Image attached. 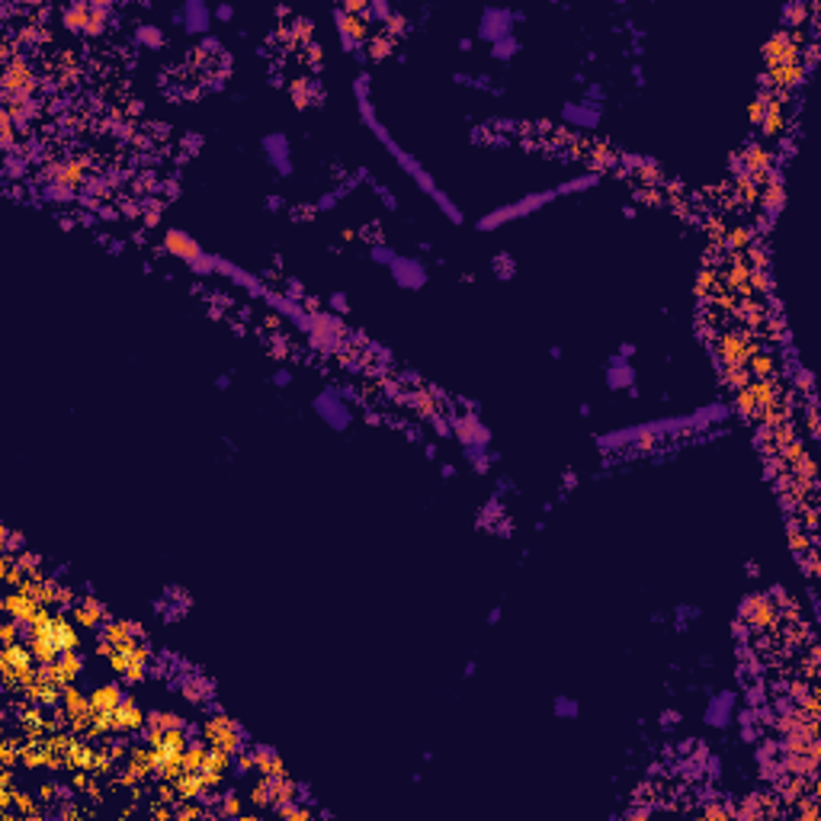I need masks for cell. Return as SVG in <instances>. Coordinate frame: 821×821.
Segmentation results:
<instances>
[{
  "mask_svg": "<svg viewBox=\"0 0 821 821\" xmlns=\"http://www.w3.org/2000/svg\"><path fill=\"white\" fill-rule=\"evenodd\" d=\"M33 651L23 645H3V655H0V671H3V681L7 687H26L33 681Z\"/></svg>",
  "mask_w": 821,
  "mask_h": 821,
  "instance_id": "cell-1",
  "label": "cell"
},
{
  "mask_svg": "<svg viewBox=\"0 0 821 821\" xmlns=\"http://www.w3.org/2000/svg\"><path fill=\"white\" fill-rule=\"evenodd\" d=\"M132 645H138V629H135L132 622H125V619H113V622H106L97 651L106 655V658H113L116 651H125V648H132Z\"/></svg>",
  "mask_w": 821,
  "mask_h": 821,
  "instance_id": "cell-2",
  "label": "cell"
},
{
  "mask_svg": "<svg viewBox=\"0 0 821 821\" xmlns=\"http://www.w3.org/2000/svg\"><path fill=\"white\" fill-rule=\"evenodd\" d=\"M202 735H206L209 747H218V751H228V754H234L241 745V735L238 729H234L231 719H225V715H212V719L202 725Z\"/></svg>",
  "mask_w": 821,
  "mask_h": 821,
  "instance_id": "cell-3",
  "label": "cell"
},
{
  "mask_svg": "<svg viewBox=\"0 0 821 821\" xmlns=\"http://www.w3.org/2000/svg\"><path fill=\"white\" fill-rule=\"evenodd\" d=\"M125 761H129V773L122 777V783H135L141 780V777H148V773H158V754H154V745H135L129 747V754H125Z\"/></svg>",
  "mask_w": 821,
  "mask_h": 821,
  "instance_id": "cell-4",
  "label": "cell"
},
{
  "mask_svg": "<svg viewBox=\"0 0 821 821\" xmlns=\"http://www.w3.org/2000/svg\"><path fill=\"white\" fill-rule=\"evenodd\" d=\"M145 661H148V648L141 645V642L132 648H125V651H116V655L109 658L113 671L125 674L129 681H141V677H145Z\"/></svg>",
  "mask_w": 821,
  "mask_h": 821,
  "instance_id": "cell-5",
  "label": "cell"
},
{
  "mask_svg": "<svg viewBox=\"0 0 821 821\" xmlns=\"http://www.w3.org/2000/svg\"><path fill=\"white\" fill-rule=\"evenodd\" d=\"M39 610H42V603L35 597H29L23 587L10 590L7 597H3V613L19 619V622H33L35 616H39Z\"/></svg>",
  "mask_w": 821,
  "mask_h": 821,
  "instance_id": "cell-6",
  "label": "cell"
},
{
  "mask_svg": "<svg viewBox=\"0 0 821 821\" xmlns=\"http://www.w3.org/2000/svg\"><path fill=\"white\" fill-rule=\"evenodd\" d=\"M145 725V713L132 697H122V703L116 706V715H113V731H135Z\"/></svg>",
  "mask_w": 821,
  "mask_h": 821,
  "instance_id": "cell-7",
  "label": "cell"
},
{
  "mask_svg": "<svg viewBox=\"0 0 821 821\" xmlns=\"http://www.w3.org/2000/svg\"><path fill=\"white\" fill-rule=\"evenodd\" d=\"M715 347H719V359L725 366H745V359L751 357L745 337H738V334H722Z\"/></svg>",
  "mask_w": 821,
  "mask_h": 821,
  "instance_id": "cell-8",
  "label": "cell"
},
{
  "mask_svg": "<svg viewBox=\"0 0 821 821\" xmlns=\"http://www.w3.org/2000/svg\"><path fill=\"white\" fill-rule=\"evenodd\" d=\"M763 55H767L770 67L783 65V61H796V45H792V39H789L786 33H777L767 45H763Z\"/></svg>",
  "mask_w": 821,
  "mask_h": 821,
  "instance_id": "cell-9",
  "label": "cell"
},
{
  "mask_svg": "<svg viewBox=\"0 0 821 821\" xmlns=\"http://www.w3.org/2000/svg\"><path fill=\"white\" fill-rule=\"evenodd\" d=\"M51 671H55V681H58L61 687H71V683L77 681V674H81V655L61 651V655L51 661Z\"/></svg>",
  "mask_w": 821,
  "mask_h": 821,
  "instance_id": "cell-10",
  "label": "cell"
},
{
  "mask_svg": "<svg viewBox=\"0 0 821 821\" xmlns=\"http://www.w3.org/2000/svg\"><path fill=\"white\" fill-rule=\"evenodd\" d=\"M90 703H93V709H97V715L100 713H116V706L122 703V690L116 687V683H103V687H97L90 693Z\"/></svg>",
  "mask_w": 821,
  "mask_h": 821,
  "instance_id": "cell-11",
  "label": "cell"
},
{
  "mask_svg": "<svg viewBox=\"0 0 821 821\" xmlns=\"http://www.w3.org/2000/svg\"><path fill=\"white\" fill-rule=\"evenodd\" d=\"M741 616L747 622H757V626H770L773 622V603L767 597H751L741 606Z\"/></svg>",
  "mask_w": 821,
  "mask_h": 821,
  "instance_id": "cell-12",
  "label": "cell"
},
{
  "mask_svg": "<svg viewBox=\"0 0 821 821\" xmlns=\"http://www.w3.org/2000/svg\"><path fill=\"white\" fill-rule=\"evenodd\" d=\"M761 125L767 135H780L783 132V103L777 97H763V116Z\"/></svg>",
  "mask_w": 821,
  "mask_h": 821,
  "instance_id": "cell-13",
  "label": "cell"
},
{
  "mask_svg": "<svg viewBox=\"0 0 821 821\" xmlns=\"http://www.w3.org/2000/svg\"><path fill=\"white\" fill-rule=\"evenodd\" d=\"M29 651H33L35 664H51L61 655V648L55 639H45V635H29Z\"/></svg>",
  "mask_w": 821,
  "mask_h": 821,
  "instance_id": "cell-14",
  "label": "cell"
},
{
  "mask_svg": "<svg viewBox=\"0 0 821 821\" xmlns=\"http://www.w3.org/2000/svg\"><path fill=\"white\" fill-rule=\"evenodd\" d=\"M799 77H802V65L799 61H783V65L770 67V81L780 83V87H792V83H799Z\"/></svg>",
  "mask_w": 821,
  "mask_h": 821,
  "instance_id": "cell-15",
  "label": "cell"
},
{
  "mask_svg": "<svg viewBox=\"0 0 821 821\" xmlns=\"http://www.w3.org/2000/svg\"><path fill=\"white\" fill-rule=\"evenodd\" d=\"M26 87H29V71H26V65H19V61L7 65L3 90H7V93H26Z\"/></svg>",
  "mask_w": 821,
  "mask_h": 821,
  "instance_id": "cell-16",
  "label": "cell"
},
{
  "mask_svg": "<svg viewBox=\"0 0 821 821\" xmlns=\"http://www.w3.org/2000/svg\"><path fill=\"white\" fill-rule=\"evenodd\" d=\"M90 761H93L90 745H81V741H74V745L67 747V757H65V767H67V770H90Z\"/></svg>",
  "mask_w": 821,
  "mask_h": 821,
  "instance_id": "cell-17",
  "label": "cell"
},
{
  "mask_svg": "<svg viewBox=\"0 0 821 821\" xmlns=\"http://www.w3.org/2000/svg\"><path fill=\"white\" fill-rule=\"evenodd\" d=\"M228 767H231V754H228V751H218V747H209V757H206V767H202V770L218 783Z\"/></svg>",
  "mask_w": 821,
  "mask_h": 821,
  "instance_id": "cell-18",
  "label": "cell"
},
{
  "mask_svg": "<svg viewBox=\"0 0 821 821\" xmlns=\"http://www.w3.org/2000/svg\"><path fill=\"white\" fill-rule=\"evenodd\" d=\"M74 619L81 622V626H97V622L103 619V606L97 603V600H77L74 603Z\"/></svg>",
  "mask_w": 821,
  "mask_h": 821,
  "instance_id": "cell-19",
  "label": "cell"
},
{
  "mask_svg": "<svg viewBox=\"0 0 821 821\" xmlns=\"http://www.w3.org/2000/svg\"><path fill=\"white\" fill-rule=\"evenodd\" d=\"M55 642H58L61 651H74L77 648V632L65 616H55Z\"/></svg>",
  "mask_w": 821,
  "mask_h": 821,
  "instance_id": "cell-20",
  "label": "cell"
},
{
  "mask_svg": "<svg viewBox=\"0 0 821 821\" xmlns=\"http://www.w3.org/2000/svg\"><path fill=\"white\" fill-rule=\"evenodd\" d=\"M250 761H254V767H257L263 777H279L282 773V763L276 754H270V751H263V747H257L254 754H250Z\"/></svg>",
  "mask_w": 821,
  "mask_h": 821,
  "instance_id": "cell-21",
  "label": "cell"
},
{
  "mask_svg": "<svg viewBox=\"0 0 821 821\" xmlns=\"http://www.w3.org/2000/svg\"><path fill=\"white\" fill-rule=\"evenodd\" d=\"M751 391H754V401H757V411H767V417L777 411V395H773V389H770V382H754L751 385Z\"/></svg>",
  "mask_w": 821,
  "mask_h": 821,
  "instance_id": "cell-22",
  "label": "cell"
},
{
  "mask_svg": "<svg viewBox=\"0 0 821 821\" xmlns=\"http://www.w3.org/2000/svg\"><path fill=\"white\" fill-rule=\"evenodd\" d=\"M206 757H209V747L206 745H186L183 747V770H202L206 767Z\"/></svg>",
  "mask_w": 821,
  "mask_h": 821,
  "instance_id": "cell-23",
  "label": "cell"
},
{
  "mask_svg": "<svg viewBox=\"0 0 821 821\" xmlns=\"http://www.w3.org/2000/svg\"><path fill=\"white\" fill-rule=\"evenodd\" d=\"M299 796V786L286 777V773H279V777H273V805L279 802H292V799Z\"/></svg>",
  "mask_w": 821,
  "mask_h": 821,
  "instance_id": "cell-24",
  "label": "cell"
},
{
  "mask_svg": "<svg viewBox=\"0 0 821 821\" xmlns=\"http://www.w3.org/2000/svg\"><path fill=\"white\" fill-rule=\"evenodd\" d=\"M745 167L751 174H763V170L770 167V154H767L761 145H754V148H747V154H745Z\"/></svg>",
  "mask_w": 821,
  "mask_h": 821,
  "instance_id": "cell-25",
  "label": "cell"
},
{
  "mask_svg": "<svg viewBox=\"0 0 821 821\" xmlns=\"http://www.w3.org/2000/svg\"><path fill=\"white\" fill-rule=\"evenodd\" d=\"M170 729H183V722L174 713H154L148 715V731H170Z\"/></svg>",
  "mask_w": 821,
  "mask_h": 821,
  "instance_id": "cell-26",
  "label": "cell"
},
{
  "mask_svg": "<svg viewBox=\"0 0 821 821\" xmlns=\"http://www.w3.org/2000/svg\"><path fill=\"white\" fill-rule=\"evenodd\" d=\"M167 247L174 254H183V257H196V244L190 238H183L180 231H167Z\"/></svg>",
  "mask_w": 821,
  "mask_h": 821,
  "instance_id": "cell-27",
  "label": "cell"
},
{
  "mask_svg": "<svg viewBox=\"0 0 821 821\" xmlns=\"http://www.w3.org/2000/svg\"><path fill=\"white\" fill-rule=\"evenodd\" d=\"M747 282H751V270H747L741 260H731V266H729V286H735V289H747Z\"/></svg>",
  "mask_w": 821,
  "mask_h": 821,
  "instance_id": "cell-28",
  "label": "cell"
},
{
  "mask_svg": "<svg viewBox=\"0 0 821 821\" xmlns=\"http://www.w3.org/2000/svg\"><path fill=\"white\" fill-rule=\"evenodd\" d=\"M747 373L757 375V379L770 375L773 373V359L767 357V353H754V357H751V363H747Z\"/></svg>",
  "mask_w": 821,
  "mask_h": 821,
  "instance_id": "cell-29",
  "label": "cell"
},
{
  "mask_svg": "<svg viewBox=\"0 0 821 821\" xmlns=\"http://www.w3.org/2000/svg\"><path fill=\"white\" fill-rule=\"evenodd\" d=\"M254 805H273V777H263V780L254 786Z\"/></svg>",
  "mask_w": 821,
  "mask_h": 821,
  "instance_id": "cell-30",
  "label": "cell"
},
{
  "mask_svg": "<svg viewBox=\"0 0 821 821\" xmlns=\"http://www.w3.org/2000/svg\"><path fill=\"white\" fill-rule=\"evenodd\" d=\"M81 174H83V167L77 164V161H71V164H65V167H58V170H55V180H58V183H77V180H81Z\"/></svg>",
  "mask_w": 821,
  "mask_h": 821,
  "instance_id": "cell-31",
  "label": "cell"
},
{
  "mask_svg": "<svg viewBox=\"0 0 821 821\" xmlns=\"http://www.w3.org/2000/svg\"><path fill=\"white\" fill-rule=\"evenodd\" d=\"M729 382L735 385V389H745V385H751V373H747V366H729Z\"/></svg>",
  "mask_w": 821,
  "mask_h": 821,
  "instance_id": "cell-32",
  "label": "cell"
},
{
  "mask_svg": "<svg viewBox=\"0 0 821 821\" xmlns=\"http://www.w3.org/2000/svg\"><path fill=\"white\" fill-rule=\"evenodd\" d=\"M738 407L745 411V414H757V401H754V391H751V385L738 389Z\"/></svg>",
  "mask_w": 821,
  "mask_h": 821,
  "instance_id": "cell-33",
  "label": "cell"
},
{
  "mask_svg": "<svg viewBox=\"0 0 821 821\" xmlns=\"http://www.w3.org/2000/svg\"><path fill=\"white\" fill-rule=\"evenodd\" d=\"M13 805H17L19 815H29V818H39V808H35V802L26 792H17V799H13Z\"/></svg>",
  "mask_w": 821,
  "mask_h": 821,
  "instance_id": "cell-34",
  "label": "cell"
},
{
  "mask_svg": "<svg viewBox=\"0 0 821 821\" xmlns=\"http://www.w3.org/2000/svg\"><path fill=\"white\" fill-rule=\"evenodd\" d=\"M763 200H767V206L777 209L783 202V186L777 180H770V186H767V193H763Z\"/></svg>",
  "mask_w": 821,
  "mask_h": 821,
  "instance_id": "cell-35",
  "label": "cell"
},
{
  "mask_svg": "<svg viewBox=\"0 0 821 821\" xmlns=\"http://www.w3.org/2000/svg\"><path fill=\"white\" fill-rule=\"evenodd\" d=\"M17 622L19 619H13V616L3 622V629H0V635H3V645H17Z\"/></svg>",
  "mask_w": 821,
  "mask_h": 821,
  "instance_id": "cell-36",
  "label": "cell"
},
{
  "mask_svg": "<svg viewBox=\"0 0 821 821\" xmlns=\"http://www.w3.org/2000/svg\"><path fill=\"white\" fill-rule=\"evenodd\" d=\"M174 815H180V818H200L202 808H200V805H177Z\"/></svg>",
  "mask_w": 821,
  "mask_h": 821,
  "instance_id": "cell-37",
  "label": "cell"
},
{
  "mask_svg": "<svg viewBox=\"0 0 821 821\" xmlns=\"http://www.w3.org/2000/svg\"><path fill=\"white\" fill-rule=\"evenodd\" d=\"M729 244H731V247H745V244H747V231H745V228H731Z\"/></svg>",
  "mask_w": 821,
  "mask_h": 821,
  "instance_id": "cell-38",
  "label": "cell"
},
{
  "mask_svg": "<svg viewBox=\"0 0 821 821\" xmlns=\"http://www.w3.org/2000/svg\"><path fill=\"white\" fill-rule=\"evenodd\" d=\"M713 282H715V273H713V270H703V273H699V286H697V289L699 292H709V289H713Z\"/></svg>",
  "mask_w": 821,
  "mask_h": 821,
  "instance_id": "cell-39",
  "label": "cell"
},
{
  "mask_svg": "<svg viewBox=\"0 0 821 821\" xmlns=\"http://www.w3.org/2000/svg\"><path fill=\"white\" fill-rule=\"evenodd\" d=\"M343 29H347L350 35H363L366 33V26L357 23V19H350V17H343Z\"/></svg>",
  "mask_w": 821,
  "mask_h": 821,
  "instance_id": "cell-40",
  "label": "cell"
},
{
  "mask_svg": "<svg viewBox=\"0 0 821 821\" xmlns=\"http://www.w3.org/2000/svg\"><path fill=\"white\" fill-rule=\"evenodd\" d=\"M13 761H17V745L7 741V745H3V767H13Z\"/></svg>",
  "mask_w": 821,
  "mask_h": 821,
  "instance_id": "cell-41",
  "label": "cell"
},
{
  "mask_svg": "<svg viewBox=\"0 0 821 821\" xmlns=\"http://www.w3.org/2000/svg\"><path fill=\"white\" fill-rule=\"evenodd\" d=\"M222 812H225V815H244V812H241V802H238V799H234V796H231V799H225Z\"/></svg>",
  "mask_w": 821,
  "mask_h": 821,
  "instance_id": "cell-42",
  "label": "cell"
},
{
  "mask_svg": "<svg viewBox=\"0 0 821 821\" xmlns=\"http://www.w3.org/2000/svg\"><path fill=\"white\" fill-rule=\"evenodd\" d=\"M761 116H763V97L754 103V106H751V122H761Z\"/></svg>",
  "mask_w": 821,
  "mask_h": 821,
  "instance_id": "cell-43",
  "label": "cell"
},
{
  "mask_svg": "<svg viewBox=\"0 0 821 821\" xmlns=\"http://www.w3.org/2000/svg\"><path fill=\"white\" fill-rule=\"evenodd\" d=\"M151 815H158V818H170V815H174V812H170V808H164V805H161V808H151Z\"/></svg>",
  "mask_w": 821,
  "mask_h": 821,
  "instance_id": "cell-44",
  "label": "cell"
},
{
  "mask_svg": "<svg viewBox=\"0 0 821 821\" xmlns=\"http://www.w3.org/2000/svg\"><path fill=\"white\" fill-rule=\"evenodd\" d=\"M51 796H55V786H49V783H45V786H42V799H51Z\"/></svg>",
  "mask_w": 821,
  "mask_h": 821,
  "instance_id": "cell-45",
  "label": "cell"
}]
</instances>
